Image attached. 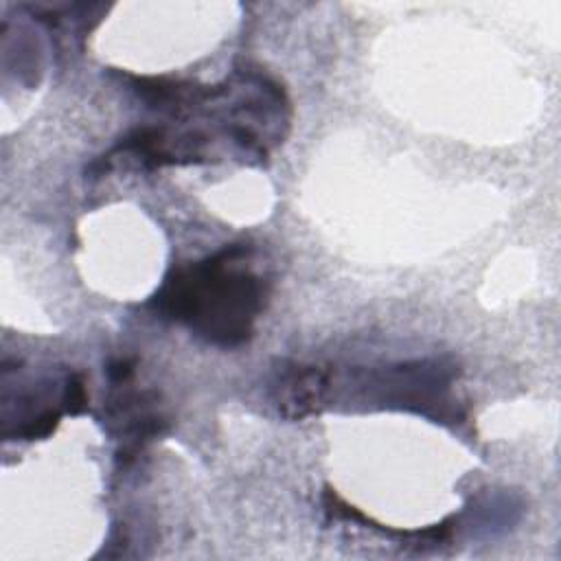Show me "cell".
Instances as JSON below:
<instances>
[{
  "mask_svg": "<svg viewBox=\"0 0 561 561\" xmlns=\"http://www.w3.org/2000/svg\"><path fill=\"white\" fill-rule=\"evenodd\" d=\"M265 285L250 267V248L230 245L173 270L153 296L156 309L204 340L237 346L252 335Z\"/></svg>",
  "mask_w": 561,
  "mask_h": 561,
  "instance_id": "cell-1",
  "label": "cell"
},
{
  "mask_svg": "<svg viewBox=\"0 0 561 561\" xmlns=\"http://www.w3.org/2000/svg\"><path fill=\"white\" fill-rule=\"evenodd\" d=\"M329 388V370L318 366H294L276 383V405L285 416L300 419L320 410V405L327 401Z\"/></svg>",
  "mask_w": 561,
  "mask_h": 561,
  "instance_id": "cell-2",
  "label": "cell"
}]
</instances>
